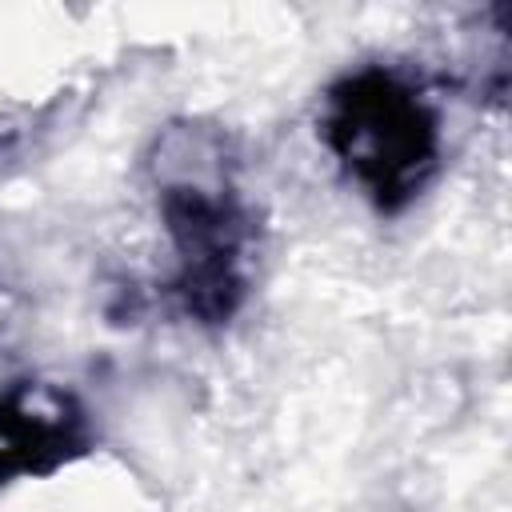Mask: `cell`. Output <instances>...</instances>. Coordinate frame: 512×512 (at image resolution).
<instances>
[{
	"label": "cell",
	"instance_id": "3",
	"mask_svg": "<svg viewBox=\"0 0 512 512\" xmlns=\"http://www.w3.org/2000/svg\"><path fill=\"white\" fill-rule=\"evenodd\" d=\"M84 444L80 404L52 384H16L0 396V484L60 468Z\"/></svg>",
	"mask_w": 512,
	"mask_h": 512
},
{
	"label": "cell",
	"instance_id": "1",
	"mask_svg": "<svg viewBox=\"0 0 512 512\" xmlns=\"http://www.w3.org/2000/svg\"><path fill=\"white\" fill-rule=\"evenodd\" d=\"M324 136L380 208L408 204L436 164V116L388 72H360L332 88Z\"/></svg>",
	"mask_w": 512,
	"mask_h": 512
},
{
	"label": "cell",
	"instance_id": "2",
	"mask_svg": "<svg viewBox=\"0 0 512 512\" xmlns=\"http://www.w3.org/2000/svg\"><path fill=\"white\" fill-rule=\"evenodd\" d=\"M164 216L180 252V296L188 312L224 320L244 296V220L236 204L184 184L164 192Z\"/></svg>",
	"mask_w": 512,
	"mask_h": 512
}]
</instances>
